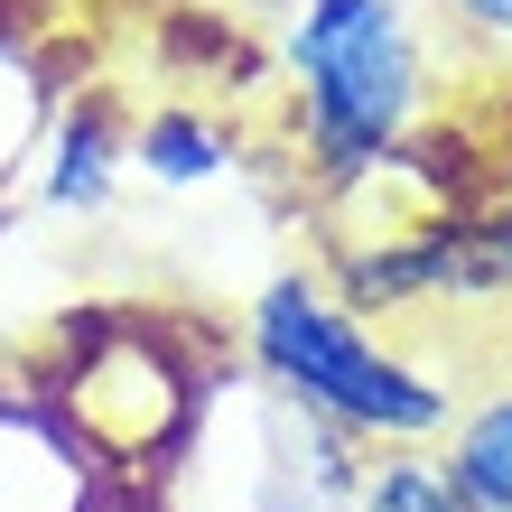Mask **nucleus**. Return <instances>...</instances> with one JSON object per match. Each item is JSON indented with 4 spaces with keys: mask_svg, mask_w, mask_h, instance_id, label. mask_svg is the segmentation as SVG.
<instances>
[{
    "mask_svg": "<svg viewBox=\"0 0 512 512\" xmlns=\"http://www.w3.org/2000/svg\"><path fill=\"white\" fill-rule=\"evenodd\" d=\"M280 56L298 75L308 159L326 177H373L401 159L429 103V47H419L410 0H298Z\"/></svg>",
    "mask_w": 512,
    "mask_h": 512,
    "instance_id": "1",
    "label": "nucleus"
},
{
    "mask_svg": "<svg viewBox=\"0 0 512 512\" xmlns=\"http://www.w3.org/2000/svg\"><path fill=\"white\" fill-rule=\"evenodd\" d=\"M252 354L270 382H289L308 410H326L336 429H364V438H429L447 419V391L401 364V354H382L364 326H354L326 289L308 280H270L252 298Z\"/></svg>",
    "mask_w": 512,
    "mask_h": 512,
    "instance_id": "2",
    "label": "nucleus"
},
{
    "mask_svg": "<svg viewBox=\"0 0 512 512\" xmlns=\"http://www.w3.org/2000/svg\"><path fill=\"white\" fill-rule=\"evenodd\" d=\"M112 168H122V140H112V112L103 103H75L66 131H56V159H47V205L75 215V205H103L112 196Z\"/></svg>",
    "mask_w": 512,
    "mask_h": 512,
    "instance_id": "3",
    "label": "nucleus"
},
{
    "mask_svg": "<svg viewBox=\"0 0 512 512\" xmlns=\"http://www.w3.org/2000/svg\"><path fill=\"white\" fill-rule=\"evenodd\" d=\"M447 475H457V494H466L475 512H512V391H494V401L457 429Z\"/></svg>",
    "mask_w": 512,
    "mask_h": 512,
    "instance_id": "4",
    "label": "nucleus"
},
{
    "mask_svg": "<svg viewBox=\"0 0 512 512\" xmlns=\"http://www.w3.org/2000/svg\"><path fill=\"white\" fill-rule=\"evenodd\" d=\"M131 159L159 177V187H205V177L224 168V131L205 122V112H159V122L140 131Z\"/></svg>",
    "mask_w": 512,
    "mask_h": 512,
    "instance_id": "5",
    "label": "nucleus"
},
{
    "mask_svg": "<svg viewBox=\"0 0 512 512\" xmlns=\"http://www.w3.org/2000/svg\"><path fill=\"white\" fill-rule=\"evenodd\" d=\"M373 512H475L457 494V475L429 466V457H401V466H382L373 475Z\"/></svg>",
    "mask_w": 512,
    "mask_h": 512,
    "instance_id": "6",
    "label": "nucleus"
},
{
    "mask_svg": "<svg viewBox=\"0 0 512 512\" xmlns=\"http://www.w3.org/2000/svg\"><path fill=\"white\" fill-rule=\"evenodd\" d=\"M466 233H475V252H485V280L512 289V205H494V215H466Z\"/></svg>",
    "mask_w": 512,
    "mask_h": 512,
    "instance_id": "7",
    "label": "nucleus"
},
{
    "mask_svg": "<svg viewBox=\"0 0 512 512\" xmlns=\"http://www.w3.org/2000/svg\"><path fill=\"white\" fill-rule=\"evenodd\" d=\"M447 19L466 28V38H485V47H512V0H438Z\"/></svg>",
    "mask_w": 512,
    "mask_h": 512,
    "instance_id": "8",
    "label": "nucleus"
}]
</instances>
